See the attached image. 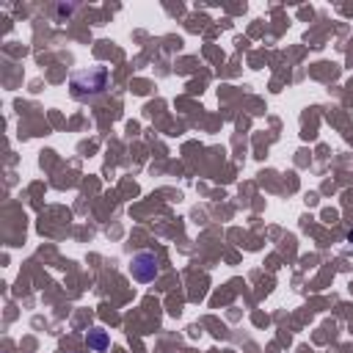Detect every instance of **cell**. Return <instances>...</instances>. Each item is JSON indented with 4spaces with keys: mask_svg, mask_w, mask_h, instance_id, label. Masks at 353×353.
<instances>
[{
    "mask_svg": "<svg viewBox=\"0 0 353 353\" xmlns=\"http://www.w3.org/2000/svg\"><path fill=\"white\" fill-rule=\"evenodd\" d=\"M108 80H110V74H108L105 66H88V69L72 74L69 91H72V97H74L77 102H91V99H97L99 94H105Z\"/></svg>",
    "mask_w": 353,
    "mask_h": 353,
    "instance_id": "1",
    "label": "cell"
},
{
    "mask_svg": "<svg viewBox=\"0 0 353 353\" xmlns=\"http://www.w3.org/2000/svg\"><path fill=\"white\" fill-rule=\"evenodd\" d=\"M130 273H132V279L141 281V284L154 281V279L160 276L157 256H154L152 251H138V254H132V259H130Z\"/></svg>",
    "mask_w": 353,
    "mask_h": 353,
    "instance_id": "2",
    "label": "cell"
},
{
    "mask_svg": "<svg viewBox=\"0 0 353 353\" xmlns=\"http://www.w3.org/2000/svg\"><path fill=\"white\" fill-rule=\"evenodd\" d=\"M85 345H88V350L102 353V350L108 347V334H105L102 328H91V331L85 334Z\"/></svg>",
    "mask_w": 353,
    "mask_h": 353,
    "instance_id": "3",
    "label": "cell"
}]
</instances>
